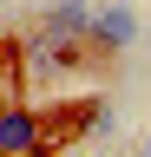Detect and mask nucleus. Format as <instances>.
<instances>
[{
	"instance_id": "f03ea898",
	"label": "nucleus",
	"mask_w": 151,
	"mask_h": 157,
	"mask_svg": "<svg viewBox=\"0 0 151 157\" xmlns=\"http://www.w3.org/2000/svg\"><path fill=\"white\" fill-rule=\"evenodd\" d=\"M46 151V124L26 105H0V157H33Z\"/></svg>"
},
{
	"instance_id": "39448f33",
	"label": "nucleus",
	"mask_w": 151,
	"mask_h": 157,
	"mask_svg": "<svg viewBox=\"0 0 151 157\" xmlns=\"http://www.w3.org/2000/svg\"><path fill=\"white\" fill-rule=\"evenodd\" d=\"M145 151H151V137H145Z\"/></svg>"
},
{
	"instance_id": "f257e3e1",
	"label": "nucleus",
	"mask_w": 151,
	"mask_h": 157,
	"mask_svg": "<svg viewBox=\"0 0 151 157\" xmlns=\"http://www.w3.org/2000/svg\"><path fill=\"white\" fill-rule=\"evenodd\" d=\"M85 46L92 52H131L138 46V13L125 7V0H112V7H92V20H85Z\"/></svg>"
},
{
	"instance_id": "20e7f679",
	"label": "nucleus",
	"mask_w": 151,
	"mask_h": 157,
	"mask_svg": "<svg viewBox=\"0 0 151 157\" xmlns=\"http://www.w3.org/2000/svg\"><path fill=\"white\" fill-rule=\"evenodd\" d=\"M0 52H7V33H0Z\"/></svg>"
},
{
	"instance_id": "7ed1b4c3",
	"label": "nucleus",
	"mask_w": 151,
	"mask_h": 157,
	"mask_svg": "<svg viewBox=\"0 0 151 157\" xmlns=\"http://www.w3.org/2000/svg\"><path fill=\"white\" fill-rule=\"evenodd\" d=\"M85 20H92L85 0H53L40 13V39L46 46H85Z\"/></svg>"
}]
</instances>
